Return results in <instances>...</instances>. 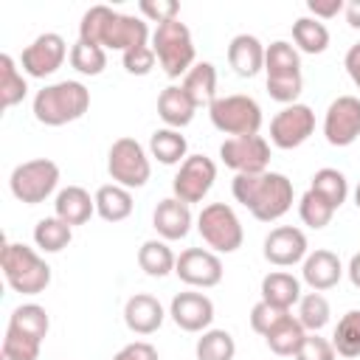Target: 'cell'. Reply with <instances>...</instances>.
I'll return each instance as SVG.
<instances>
[{
	"mask_svg": "<svg viewBox=\"0 0 360 360\" xmlns=\"http://www.w3.org/2000/svg\"><path fill=\"white\" fill-rule=\"evenodd\" d=\"M301 87H304V79H301V73H295V76H273V79H267V96L273 98V101H278V104H295V98L301 96Z\"/></svg>",
	"mask_w": 360,
	"mask_h": 360,
	"instance_id": "41",
	"label": "cell"
},
{
	"mask_svg": "<svg viewBox=\"0 0 360 360\" xmlns=\"http://www.w3.org/2000/svg\"><path fill=\"white\" fill-rule=\"evenodd\" d=\"M332 346L340 357H360V309H349L332 335Z\"/></svg>",
	"mask_w": 360,
	"mask_h": 360,
	"instance_id": "37",
	"label": "cell"
},
{
	"mask_svg": "<svg viewBox=\"0 0 360 360\" xmlns=\"http://www.w3.org/2000/svg\"><path fill=\"white\" fill-rule=\"evenodd\" d=\"M194 112H197V104L188 98V93L180 87V84H169L160 90L158 96V115L163 118L166 127L172 129H183L194 121Z\"/></svg>",
	"mask_w": 360,
	"mask_h": 360,
	"instance_id": "23",
	"label": "cell"
},
{
	"mask_svg": "<svg viewBox=\"0 0 360 360\" xmlns=\"http://www.w3.org/2000/svg\"><path fill=\"white\" fill-rule=\"evenodd\" d=\"M231 191L259 222H276L292 208V183L281 172L236 174Z\"/></svg>",
	"mask_w": 360,
	"mask_h": 360,
	"instance_id": "2",
	"label": "cell"
},
{
	"mask_svg": "<svg viewBox=\"0 0 360 360\" xmlns=\"http://www.w3.org/2000/svg\"><path fill=\"white\" fill-rule=\"evenodd\" d=\"M39 346H42L39 340H31V338H22V335H14V332L6 329L0 354L11 357V360H37L39 357Z\"/></svg>",
	"mask_w": 360,
	"mask_h": 360,
	"instance_id": "42",
	"label": "cell"
},
{
	"mask_svg": "<svg viewBox=\"0 0 360 360\" xmlns=\"http://www.w3.org/2000/svg\"><path fill=\"white\" fill-rule=\"evenodd\" d=\"M70 239H73V228L59 217H45L34 225V245L42 253H59L70 245Z\"/></svg>",
	"mask_w": 360,
	"mask_h": 360,
	"instance_id": "32",
	"label": "cell"
},
{
	"mask_svg": "<svg viewBox=\"0 0 360 360\" xmlns=\"http://www.w3.org/2000/svg\"><path fill=\"white\" fill-rule=\"evenodd\" d=\"M174 273L183 284L188 287H200V290H208V287H217L222 281V262L214 250L208 248H186L180 256H177V264H174Z\"/></svg>",
	"mask_w": 360,
	"mask_h": 360,
	"instance_id": "15",
	"label": "cell"
},
{
	"mask_svg": "<svg viewBox=\"0 0 360 360\" xmlns=\"http://www.w3.org/2000/svg\"><path fill=\"white\" fill-rule=\"evenodd\" d=\"M169 315L183 332H205L214 321V301L205 292L186 290L172 298Z\"/></svg>",
	"mask_w": 360,
	"mask_h": 360,
	"instance_id": "17",
	"label": "cell"
},
{
	"mask_svg": "<svg viewBox=\"0 0 360 360\" xmlns=\"http://www.w3.org/2000/svg\"><path fill=\"white\" fill-rule=\"evenodd\" d=\"M155 59H158V56H155L152 45H138V48H129L127 53H121L124 70L132 73V76H146V73H152Z\"/></svg>",
	"mask_w": 360,
	"mask_h": 360,
	"instance_id": "44",
	"label": "cell"
},
{
	"mask_svg": "<svg viewBox=\"0 0 360 360\" xmlns=\"http://www.w3.org/2000/svg\"><path fill=\"white\" fill-rule=\"evenodd\" d=\"M6 329L14 332V335H22V338H31V340H39L42 343L45 335H48V329H51V318H48L45 307H39V304H20L11 312Z\"/></svg>",
	"mask_w": 360,
	"mask_h": 360,
	"instance_id": "28",
	"label": "cell"
},
{
	"mask_svg": "<svg viewBox=\"0 0 360 360\" xmlns=\"http://www.w3.org/2000/svg\"><path fill=\"white\" fill-rule=\"evenodd\" d=\"M208 118L219 132H225L231 138L259 135V129H262V107H259V101L250 98V96H242V93L217 96L214 104L208 107Z\"/></svg>",
	"mask_w": 360,
	"mask_h": 360,
	"instance_id": "6",
	"label": "cell"
},
{
	"mask_svg": "<svg viewBox=\"0 0 360 360\" xmlns=\"http://www.w3.org/2000/svg\"><path fill=\"white\" fill-rule=\"evenodd\" d=\"M214 180H217V163L208 155H188L172 180V191H174L172 197L183 200L188 205L202 202L205 194L211 191Z\"/></svg>",
	"mask_w": 360,
	"mask_h": 360,
	"instance_id": "11",
	"label": "cell"
},
{
	"mask_svg": "<svg viewBox=\"0 0 360 360\" xmlns=\"http://www.w3.org/2000/svg\"><path fill=\"white\" fill-rule=\"evenodd\" d=\"M68 56V42L62 34L56 31H45L39 34L31 45L22 48V56H20V65L22 70L31 76V79H45L51 73H56L62 68Z\"/></svg>",
	"mask_w": 360,
	"mask_h": 360,
	"instance_id": "13",
	"label": "cell"
},
{
	"mask_svg": "<svg viewBox=\"0 0 360 360\" xmlns=\"http://www.w3.org/2000/svg\"><path fill=\"white\" fill-rule=\"evenodd\" d=\"M70 68L82 76H98L107 68V51L101 45L76 39V45L70 48Z\"/></svg>",
	"mask_w": 360,
	"mask_h": 360,
	"instance_id": "40",
	"label": "cell"
},
{
	"mask_svg": "<svg viewBox=\"0 0 360 360\" xmlns=\"http://www.w3.org/2000/svg\"><path fill=\"white\" fill-rule=\"evenodd\" d=\"M180 87L197 107H211L217 98V68L211 62H194V68L183 76Z\"/></svg>",
	"mask_w": 360,
	"mask_h": 360,
	"instance_id": "25",
	"label": "cell"
},
{
	"mask_svg": "<svg viewBox=\"0 0 360 360\" xmlns=\"http://www.w3.org/2000/svg\"><path fill=\"white\" fill-rule=\"evenodd\" d=\"M0 360H11V357H3V354H0Z\"/></svg>",
	"mask_w": 360,
	"mask_h": 360,
	"instance_id": "53",
	"label": "cell"
},
{
	"mask_svg": "<svg viewBox=\"0 0 360 360\" xmlns=\"http://www.w3.org/2000/svg\"><path fill=\"white\" fill-rule=\"evenodd\" d=\"M301 278L315 292H323V290H332L343 278V264H340L338 253H332L326 248H318V250L307 253V259L301 264Z\"/></svg>",
	"mask_w": 360,
	"mask_h": 360,
	"instance_id": "19",
	"label": "cell"
},
{
	"mask_svg": "<svg viewBox=\"0 0 360 360\" xmlns=\"http://www.w3.org/2000/svg\"><path fill=\"white\" fill-rule=\"evenodd\" d=\"M262 253L276 267H292V264H298V262L307 259L309 245H307V236H304L301 228H295V225H278V228H273L264 236Z\"/></svg>",
	"mask_w": 360,
	"mask_h": 360,
	"instance_id": "16",
	"label": "cell"
},
{
	"mask_svg": "<svg viewBox=\"0 0 360 360\" xmlns=\"http://www.w3.org/2000/svg\"><path fill=\"white\" fill-rule=\"evenodd\" d=\"M219 158L236 174H262L270 166V143L262 135L225 138L219 146Z\"/></svg>",
	"mask_w": 360,
	"mask_h": 360,
	"instance_id": "10",
	"label": "cell"
},
{
	"mask_svg": "<svg viewBox=\"0 0 360 360\" xmlns=\"http://www.w3.org/2000/svg\"><path fill=\"white\" fill-rule=\"evenodd\" d=\"M149 155L163 166L183 163L188 158V141L186 135H180V129H172V127L155 129L149 138Z\"/></svg>",
	"mask_w": 360,
	"mask_h": 360,
	"instance_id": "29",
	"label": "cell"
},
{
	"mask_svg": "<svg viewBox=\"0 0 360 360\" xmlns=\"http://www.w3.org/2000/svg\"><path fill=\"white\" fill-rule=\"evenodd\" d=\"M304 338H307V329H304L301 321L290 312V315H284V318L264 335V343H267L270 352L278 354V357H295V352L301 349Z\"/></svg>",
	"mask_w": 360,
	"mask_h": 360,
	"instance_id": "26",
	"label": "cell"
},
{
	"mask_svg": "<svg viewBox=\"0 0 360 360\" xmlns=\"http://www.w3.org/2000/svg\"><path fill=\"white\" fill-rule=\"evenodd\" d=\"M87 110H90V90L76 79L45 84L34 96V118L45 127H65L70 121H79Z\"/></svg>",
	"mask_w": 360,
	"mask_h": 360,
	"instance_id": "3",
	"label": "cell"
},
{
	"mask_svg": "<svg viewBox=\"0 0 360 360\" xmlns=\"http://www.w3.org/2000/svg\"><path fill=\"white\" fill-rule=\"evenodd\" d=\"M138 264L146 276L152 278H163L169 273H174V264H177V256L172 253V248L166 245V239H146L141 248H138Z\"/></svg>",
	"mask_w": 360,
	"mask_h": 360,
	"instance_id": "30",
	"label": "cell"
},
{
	"mask_svg": "<svg viewBox=\"0 0 360 360\" xmlns=\"http://www.w3.org/2000/svg\"><path fill=\"white\" fill-rule=\"evenodd\" d=\"M346 273H349V281L360 290V253H354L352 259H349V267H346Z\"/></svg>",
	"mask_w": 360,
	"mask_h": 360,
	"instance_id": "51",
	"label": "cell"
},
{
	"mask_svg": "<svg viewBox=\"0 0 360 360\" xmlns=\"http://www.w3.org/2000/svg\"><path fill=\"white\" fill-rule=\"evenodd\" d=\"M298 217H301L304 225L321 231V228H326V225L332 222V217H335V205H332L329 200H323L318 191L307 188V191L301 194V200H298Z\"/></svg>",
	"mask_w": 360,
	"mask_h": 360,
	"instance_id": "39",
	"label": "cell"
},
{
	"mask_svg": "<svg viewBox=\"0 0 360 360\" xmlns=\"http://www.w3.org/2000/svg\"><path fill=\"white\" fill-rule=\"evenodd\" d=\"M323 138L332 146H352L360 138V98L338 96L323 115Z\"/></svg>",
	"mask_w": 360,
	"mask_h": 360,
	"instance_id": "14",
	"label": "cell"
},
{
	"mask_svg": "<svg viewBox=\"0 0 360 360\" xmlns=\"http://www.w3.org/2000/svg\"><path fill=\"white\" fill-rule=\"evenodd\" d=\"M307 8L315 20H332L346 8V3L343 0H307Z\"/></svg>",
	"mask_w": 360,
	"mask_h": 360,
	"instance_id": "48",
	"label": "cell"
},
{
	"mask_svg": "<svg viewBox=\"0 0 360 360\" xmlns=\"http://www.w3.org/2000/svg\"><path fill=\"white\" fill-rule=\"evenodd\" d=\"M112 360H160V357H158V349H155L152 343H146V340H132V343H127L124 349H118Z\"/></svg>",
	"mask_w": 360,
	"mask_h": 360,
	"instance_id": "47",
	"label": "cell"
},
{
	"mask_svg": "<svg viewBox=\"0 0 360 360\" xmlns=\"http://www.w3.org/2000/svg\"><path fill=\"white\" fill-rule=\"evenodd\" d=\"M163 318H166L163 304L155 295H149V292H135L124 304V323L135 335H152V332H158L163 326Z\"/></svg>",
	"mask_w": 360,
	"mask_h": 360,
	"instance_id": "18",
	"label": "cell"
},
{
	"mask_svg": "<svg viewBox=\"0 0 360 360\" xmlns=\"http://www.w3.org/2000/svg\"><path fill=\"white\" fill-rule=\"evenodd\" d=\"M354 205L360 208V183H357V188H354Z\"/></svg>",
	"mask_w": 360,
	"mask_h": 360,
	"instance_id": "52",
	"label": "cell"
},
{
	"mask_svg": "<svg viewBox=\"0 0 360 360\" xmlns=\"http://www.w3.org/2000/svg\"><path fill=\"white\" fill-rule=\"evenodd\" d=\"M93 214H96V197H90V191L82 186H65L53 200V217H59L70 228L84 225Z\"/></svg>",
	"mask_w": 360,
	"mask_h": 360,
	"instance_id": "22",
	"label": "cell"
},
{
	"mask_svg": "<svg viewBox=\"0 0 360 360\" xmlns=\"http://www.w3.org/2000/svg\"><path fill=\"white\" fill-rule=\"evenodd\" d=\"M152 51L169 79H180L194 68V39L186 22L169 20L160 22L152 34Z\"/></svg>",
	"mask_w": 360,
	"mask_h": 360,
	"instance_id": "5",
	"label": "cell"
},
{
	"mask_svg": "<svg viewBox=\"0 0 360 360\" xmlns=\"http://www.w3.org/2000/svg\"><path fill=\"white\" fill-rule=\"evenodd\" d=\"M228 65L236 76L253 79L259 70H264V45L253 34H236L228 42Z\"/></svg>",
	"mask_w": 360,
	"mask_h": 360,
	"instance_id": "21",
	"label": "cell"
},
{
	"mask_svg": "<svg viewBox=\"0 0 360 360\" xmlns=\"http://www.w3.org/2000/svg\"><path fill=\"white\" fill-rule=\"evenodd\" d=\"M191 222H194V219H191L188 202H183V200H177V197L160 200L158 208H155V214H152V225H155V231H158L166 242H177V239H183V236H188Z\"/></svg>",
	"mask_w": 360,
	"mask_h": 360,
	"instance_id": "20",
	"label": "cell"
},
{
	"mask_svg": "<svg viewBox=\"0 0 360 360\" xmlns=\"http://www.w3.org/2000/svg\"><path fill=\"white\" fill-rule=\"evenodd\" d=\"M138 8L149 22H158V25L177 20V14H180V3H174V0H141Z\"/></svg>",
	"mask_w": 360,
	"mask_h": 360,
	"instance_id": "46",
	"label": "cell"
},
{
	"mask_svg": "<svg viewBox=\"0 0 360 360\" xmlns=\"http://www.w3.org/2000/svg\"><path fill=\"white\" fill-rule=\"evenodd\" d=\"M284 315H290V309L273 307V304H267V301H256L253 309H250V329L259 332V335L264 338V335H267Z\"/></svg>",
	"mask_w": 360,
	"mask_h": 360,
	"instance_id": "43",
	"label": "cell"
},
{
	"mask_svg": "<svg viewBox=\"0 0 360 360\" xmlns=\"http://www.w3.org/2000/svg\"><path fill=\"white\" fill-rule=\"evenodd\" d=\"M264 73L267 79L273 76H295L301 73V56H298V48L284 42V39H276L264 48Z\"/></svg>",
	"mask_w": 360,
	"mask_h": 360,
	"instance_id": "31",
	"label": "cell"
},
{
	"mask_svg": "<svg viewBox=\"0 0 360 360\" xmlns=\"http://www.w3.org/2000/svg\"><path fill=\"white\" fill-rule=\"evenodd\" d=\"M25 93H28V82L22 79L17 62L8 53H0V101H3V107L8 110L14 104H20L25 98Z\"/></svg>",
	"mask_w": 360,
	"mask_h": 360,
	"instance_id": "35",
	"label": "cell"
},
{
	"mask_svg": "<svg viewBox=\"0 0 360 360\" xmlns=\"http://www.w3.org/2000/svg\"><path fill=\"white\" fill-rule=\"evenodd\" d=\"M343 11H346V22L360 31V0H349Z\"/></svg>",
	"mask_w": 360,
	"mask_h": 360,
	"instance_id": "50",
	"label": "cell"
},
{
	"mask_svg": "<svg viewBox=\"0 0 360 360\" xmlns=\"http://www.w3.org/2000/svg\"><path fill=\"white\" fill-rule=\"evenodd\" d=\"M329 315H332V307H329V301H326V295L323 292H307V295H301V301H298V321H301V326L307 329V332H321L326 323H329Z\"/></svg>",
	"mask_w": 360,
	"mask_h": 360,
	"instance_id": "38",
	"label": "cell"
},
{
	"mask_svg": "<svg viewBox=\"0 0 360 360\" xmlns=\"http://www.w3.org/2000/svg\"><path fill=\"white\" fill-rule=\"evenodd\" d=\"M292 42L304 53H323L329 48V28L315 17H298L292 22Z\"/></svg>",
	"mask_w": 360,
	"mask_h": 360,
	"instance_id": "33",
	"label": "cell"
},
{
	"mask_svg": "<svg viewBox=\"0 0 360 360\" xmlns=\"http://www.w3.org/2000/svg\"><path fill=\"white\" fill-rule=\"evenodd\" d=\"M309 188L318 191L323 200H329V202L335 205V211H338V208L346 202V197H349V180H346V174L338 172V169H332V166L318 169V172L312 174Z\"/></svg>",
	"mask_w": 360,
	"mask_h": 360,
	"instance_id": "36",
	"label": "cell"
},
{
	"mask_svg": "<svg viewBox=\"0 0 360 360\" xmlns=\"http://www.w3.org/2000/svg\"><path fill=\"white\" fill-rule=\"evenodd\" d=\"M107 172L112 177V183L124 186V188H143L149 174H152V163L146 149L135 141V138H118L112 141L110 152H107Z\"/></svg>",
	"mask_w": 360,
	"mask_h": 360,
	"instance_id": "9",
	"label": "cell"
},
{
	"mask_svg": "<svg viewBox=\"0 0 360 360\" xmlns=\"http://www.w3.org/2000/svg\"><path fill=\"white\" fill-rule=\"evenodd\" d=\"M135 202H132V191L118 186V183H107L96 191V214L104 222H121L132 214Z\"/></svg>",
	"mask_w": 360,
	"mask_h": 360,
	"instance_id": "27",
	"label": "cell"
},
{
	"mask_svg": "<svg viewBox=\"0 0 360 360\" xmlns=\"http://www.w3.org/2000/svg\"><path fill=\"white\" fill-rule=\"evenodd\" d=\"M197 360H233L236 340L228 329H205L194 346Z\"/></svg>",
	"mask_w": 360,
	"mask_h": 360,
	"instance_id": "34",
	"label": "cell"
},
{
	"mask_svg": "<svg viewBox=\"0 0 360 360\" xmlns=\"http://www.w3.org/2000/svg\"><path fill=\"white\" fill-rule=\"evenodd\" d=\"M197 231L214 253H233L242 248V239H245L236 211L225 202H208L197 214Z\"/></svg>",
	"mask_w": 360,
	"mask_h": 360,
	"instance_id": "8",
	"label": "cell"
},
{
	"mask_svg": "<svg viewBox=\"0 0 360 360\" xmlns=\"http://www.w3.org/2000/svg\"><path fill=\"white\" fill-rule=\"evenodd\" d=\"M343 68L349 73V79L354 82V87L360 90V42H354L349 51H346V59H343Z\"/></svg>",
	"mask_w": 360,
	"mask_h": 360,
	"instance_id": "49",
	"label": "cell"
},
{
	"mask_svg": "<svg viewBox=\"0 0 360 360\" xmlns=\"http://www.w3.org/2000/svg\"><path fill=\"white\" fill-rule=\"evenodd\" d=\"M335 346H332V340H326V338H321L318 332H309L307 338H304V343H301V349L295 352V360H335Z\"/></svg>",
	"mask_w": 360,
	"mask_h": 360,
	"instance_id": "45",
	"label": "cell"
},
{
	"mask_svg": "<svg viewBox=\"0 0 360 360\" xmlns=\"http://www.w3.org/2000/svg\"><path fill=\"white\" fill-rule=\"evenodd\" d=\"M79 39L90 45H101L104 51L127 53L129 48L146 45L149 25L143 17L121 14V11H112L110 6H90L79 22Z\"/></svg>",
	"mask_w": 360,
	"mask_h": 360,
	"instance_id": "1",
	"label": "cell"
},
{
	"mask_svg": "<svg viewBox=\"0 0 360 360\" xmlns=\"http://www.w3.org/2000/svg\"><path fill=\"white\" fill-rule=\"evenodd\" d=\"M6 284L20 295H39L51 284V264L22 242H6L0 250Z\"/></svg>",
	"mask_w": 360,
	"mask_h": 360,
	"instance_id": "4",
	"label": "cell"
},
{
	"mask_svg": "<svg viewBox=\"0 0 360 360\" xmlns=\"http://www.w3.org/2000/svg\"><path fill=\"white\" fill-rule=\"evenodd\" d=\"M315 132V112L307 104H287L270 121V141L278 149H298Z\"/></svg>",
	"mask_w": 360,
	"mask_h": 360,
	"instance_id": "12",
	"label": "cell"
},
{
	"mask_svg": "<svg viewBox=\"0 0 360 360\" xmlns=\"http://www.w3.org/2000/svg\"><path fill=\"white\" fill-rule=\"evenodd\" d=\"M262 301L281 309H292V304L301 301V281L287 270H273L262 278Z\"/></svg>",
	"mask_w": 360,
	"mask_h": 360,
	"instance_id": "24",
	"label": "cell"
},
{
	"mask_svg": "<svg viewBox=\"0 0 360 360\" xmlns=\"http://www.w3.org/2000/svg\"><path fill=\"white\" fill-rule=\"evenodd\" d=\"M59 186V166L51 158H34L25 160L20 166H14L11 177H8V188L11 194L25 202V205H39L45 202Z\"/></svg>",
	"mask_w": 360,
	"mask_h": 360,
	"instance_id": "7",
	"label": "cell"
}]
</instances>
